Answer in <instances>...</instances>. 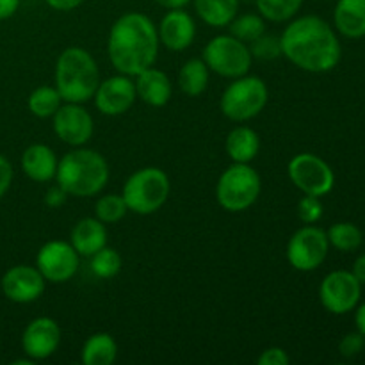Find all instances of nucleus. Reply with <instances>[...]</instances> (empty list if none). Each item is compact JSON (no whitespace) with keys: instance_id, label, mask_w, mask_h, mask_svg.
<instances>
[{"instance_id":"obj_30","label":"nucleus","mask_w":365,"mask_h":365,"mask_svg":"<svg viewBox=\"0 0 365 365\" xmlns=\"http://www.w3.org/2000/svg\"><path fill=\"white\" fill-rule=\"evenodd\" d=\"M91 262H89V267H91L93 273L96 274L102 280H109V278H114L121 271V266H123V260H121V255L114 248H109V246H103L102 250L95 253V255L89 257Z\"/></svg>"},{"instance_id":"obj_41","label":"nucleus","mask_w":365,"mask_h":365,"mask_svg":"<svg viewBox=\"0 0 365 365\" xmlns=\"http://www.w3.org/2000/svg\"><path fill=\"white\" fill-rule=\"evenodd\" d=\"M159 6L166 7V9H182V7L187 6L192 0H155Z\"/></svg>"},{"instance_id":"obj_15","label":"nucleus","mask_w":365,"mask_h":365,"mask_svg":"<svg viewBox=\"0 0 365 365\" xmlns=\"http://www.w3.org/2000/svg\"><path fill=\"white\" fill-rule=\"evenodd\" d=\"M46 280L36 266H18L9 267L0 280L4 296L13 303H32L45 292Z\"/></svg>"},{"instance_id":"obj_34","label":"nucleus","mask_w":365,"mask_h":365,"mask_svg":"<svg viewBox=\"0 0 365 365\" xmlns=\"http://www.w3.org/2000/svg\"><path fill=\"white\" fill-rule=\"evenodd\" d=\"M365 348V335L360 331L355 334H348L342 337V341L339 342V351L346 359H353V356L360 355Z\"/></svg>"},{"instance_id":"obj_36","label":"nucleus","mask_w":365,"mask_h":365,"mask_svg":"<svg viewBox=\"0 0 365 365\" xmlns=\"http://www.w3.org/2000/svg\"><path fill=\"white\" fill-rule=\"evenodd\" d=\"M13 177H14L13 166H11V163L6 159V157L0 155V198L9 191L11 184H13Z\"/></svg>"},{"instance_id":"obj_3","label":"nucleus","mask_w":365,"mask_h":365,"mask_svg":"<svg viewBox=\"0 0 365 365\" xmlns=\"http://www.w3.org/2000/svg\"><path fill=\"white\" fill-rule=\"evenodd\" d=\"M56 180L68 192V196L89 198L103 191L107 185L109 166L102 153L96 150L77 146L59 160Z\"/></svg>"},{"instance_id":"obj_29","label":"nucleus","mask_w":365,"mask_h":365,"mask_svg":"<svg viewBox=\"0 0 365 365\" xmlns=\"http://www.w3.org/2000/svg\"><path fill=\"white\" fill-rule=\"evenodd\" d=\"M228 27H230V34L234 38L241 39L242 43H252L266 32V20L260 14L246 13L241 16H235L228 24Z\"/></svg>"},{"instance_id":"obj_17","label":"nucleus","mask_w":365,"mask_h":365,"mask_svg":"<svg viewBox=\"0 0 365 365\" xmlns=\"http://www.w3.org/2000/svg\"><path fill=\"white\" fill-rule=\"evenodd\" d=\"M159 41L171 52H182L195 41L196 25L191 14L184 9H170L160 20Z\"/></svg>"},{"instance_id":"obj_42","label":"nucleus","mask_w":365,"mask_h":365,"mask_svg":"<svg viewBox=\"0 0 365 365\" xmlns=\"http://www.w3.org/2000/svg\"><path fill=\"white\" fill-rule=\"evenodd\" d=\"M355 323H356V330L365 335V303H362L360 307H356Z\"/></svg>"},{"instance_id":"obj_23","label":"nucleus","mask_w":365,"mask_h":365,"mask_svg":"<svg viewBox=\"0 0 365 365\" xmlns=\"http://www.w3.org/2000/svg\"><path fill=\"white\" fill-rule=\"evenodd\" d=\"M118 356V344L113 335L100 331L93 334L84 342L81 351V359L86 365H110Z\"/></svg>"},{"instance_id":"obj_11","label":"nucleus","mask_w":365,"mask_h":365,"mask_svg":"<svg viewBox=\"0 0 365 365\" xmlns=\"http://www.w3.org/2000/svg\"><path fill=\"white\" fill-rule=\"evenodd\" d=\"M362 284L351 271H331L319 285L321 305L335 316H344L359 307Z\"/></svg>"},{"instance_id":"obj_37","label":"nucleus","mask_w":365,"mask_h":365,"mask_svg":"<svg viewBox=\"0 0 365 365\" xmlns=\"http://www.w3.org/2000/svg\"><path fill=\"white\" fill-rule=\"evenodd\" d=\"M66 200H68V192L64 191L59 184L50 187L45 195V203L50 207V209H59V207H63L64 203H66Z\"/></svg>"},{"instance_id":"obj_19","label":"nucleus","mask_w":365,"mask_h":365,"mask_svg":"<svg viewBox=\"0 0 365 365\" xmlns=\"http://www.w3.org/2000/svg\"><path fill=\"white\" fill-rule=\"evenodd\" d=\"M21 170L24 173L31 178L32 182H50L52 178H56L57 171V160L56 153L50 146L41 145V143H36L31 145L29 148H25V152L21 153Z\"/></svg>"},{"instance_id":"obj_2","label":"nucleus","mask_w":365,"mask_h":365,"mask_svg":"<svg viewBox=\"0 0 365 365\" xmlns=\"http://www.w3.org/2000/svg\"><path fill=\"white\" fill-rule=\"evenodd\" d=\"M159 32L143 13H125L113 24L107 39L109 61L120 73L135 77L153 66L159 56Z\"/></svg>"},{"instance_id":"obj_21","label":"nucleus","mask_w":365,"mask_h":365,"mask_svg":"<svg viewBox=\"0 0 365 365\" xmlns=\"http://www.w3.org/2000/svg\"><path fill=\"white\" fill-rule=\"evenodd\" d=\"M334 24L342 36L360 39L365 36V0H337Z\"/></svg>"},{"instance_id":"obj_33","label":"nucleus","mask_w":365,"mask_h":365,"mask_svg":"<svg viewBox=\"0 0 365 365\" xmlns=\"http://www.w3.org/2000/svg\"><path fill=\"white\" fill-rule=\"evenodd\" d=\"M324 207L319 196L305 195L298 202V217L305 225H314L323 217Z\"/></svg>"},{"instance_id":"obj_6","label":"nucleus","mask_w":365,"mask_h":365,"mask_svg":"<svg viewBox=\"0 0 365 365\" xmlns=\"http://www.w3.org/2000/svg\"><path fill=\"white\" fill-rule=\"evenodd\" d=\"M262 189L259 173L250 164L234 163L221 173L216 185L217 203L228 212L248 210Z\"/></svg>"},{"instance_id":"obj_1","label":"nucleus","mask_w":365,"mask_h":365,"mask_svg":"<svg viewBox=\"0 0 365 365\" xmlns=\"http://www.w3.org/2000/svg\"><path fill=\"white\" fill-rule=\"evenodd\" d=\"M282 53L299 70L327 73L342 57L341 41L328 21L316 14L296 18L280 36Z\"/></svg>"},{"instance_id":"obj_9","label":"nucleus","mask_w":365,"mask_h":365,"mask_svg":"<svg viewBox=\"0 0 365 365\" xmlns=\"http://www.w3.org/2000/svg\"><path fill=\"white\" fill-rule=\"evenodd\" d=\"M330 242L323 228L305 225L291 235L287 242V260L296 271L309 273L323 266L328 257Z\"/></svg>"},{"instance_id":"obj_26","label":"nucleus","mask_w":365,"mask_h":365,"mask_svg":"<svg viewBox=\"0 0 365 365\" xmlns=\"http://www.w3.org/2000/svg\"><path fill=\"white\" fill-rule=\"evenodd\" d=\"M27 106L36 118L45 120V118H52L57 113V109L63 106V98H61L59 91L52 86H39L29 95Z\"/></svg>"},{"instance_id":"obj_22","label":"nucleus","mask_w":365,"mask_h":365,"mask_svg":"<svg viewBox=\"0 0 365 365\" xmlns=\"http://www.w3.org/2000/svg\"><path fill=\"white\" fill-rule=\"evenodd\" d=\"M225 150H227L228 157H230L234 163L250 164L255 159L257 153H259L260 150L259 134H257L252 127L239 125V127H235L234 130L227 135Z\"/></svg>"},{"instance_id":"obj_14","label":"nucleus","mask_w":365,"mask_h":365,"mask_svg":"<svg viewBox=\"0 0 365 365\" xmlns=\"http://www.w3.org/2000/svg\"><path fill=\"white\" fill-rule=\"evenodd\" d=\"M95 106L106 116H120L134 106L138 93L135 82L128 75H114V77L100 81L95 93Z\"/></svg>"},{"instance_id":"obj_12","label":"nucleus","mask_w":365,"mask_h":365,"mask_svg":"<svg viewBox=\"0 0 365 365\" xmlns=\"http://www.w3.org/2000/svg\"><path fill=\"white\" fill-rule=\"evenodd\" d=\"M81 266V255L66 241H48L36 255V267L46 282L66 284L75 277Z\"/></svg>"},{"instance_id":"obj_38","label":"nucleus","mask_w":365,"mask_h":365,"mask_svg":"<svg viewBox=\"0 0 365 365\" xmlns=\"http://www.w3.org/2000/svg\"><path fill=\"white\" fill-rule=\"evenodd\" d=\"M52 9L61 11V13H66V11H73L81 6L84 0H45Z\"/></svg>"},{"instance_id":"obj_18","label":"nucleus","mask_w":365,"mask_h":365,"mask_svg":"<svg viewBox=\"0 0 365 365\" xmlns=\"http://www.w3.org/2000/svg\"><path fill=\"white\" fill-rule=\"evenodd\" d=\"M135 93L150 107H164L171 100V81L163 70L150 66L135 75Z\"/></svg>"},{"instance_id":"obj_35","label":"nucleus","mask_w":365,"mask_h":365,"mask_svg":"<svg viewBox=\"0 0 365 365\" xmlns=\"http://www.w3.org/2000/svg\"><path fill=\"white\" fill-rule=\"evenodd\" d=\"M257 364L259 365H289L291 364V359H289L287 351H285L284 348L273 346V348H267L260 353V356L257 359Z\"/></svg>"},{"instance_id":"obj_7","label":"nucleus","mask_w":365,"mask_h":365,"mask_svg":"<svg viewBox=\"0 0 365 365\" xmlns=\"http://www.w3.org/2000/svg\"><path fill=\"white\" fill-rule=\"evenodd\" d=\"M267 100L269 91L266 82L255 75H242L225 89L220 100V109L228 120L248 121L262 113Z\"/></svg>"},{"instance_id":"obj_16","label":"nucleus","mask_w":365,"mask_h":365,"mask_svg":"<svg viewBox=\"0 0 365 365\" xmlns=\"http://www.w3.org/2000/svg\"><path fill=\"white\" fill-rule=\"evenodd\" d=\"M59 344L61 328L52 317H36L25 327L21 335V349L34 362L52 356Z\"/></svg>"},{"instance_id":"obj_24","label":"nucleus","mask_w":365,"mask_h":365,"mask_svg":"<svg viewBox=\"0 0 365 365\" xmlns=\"http://www.w3.org/2000/svg\"><path fill=\"white\" fill-rule=\"evenodd\" d=\"M200 20L210 27H227L239 13V0H192Z\"/></svg>"},{"instance_id":"obj_25","label":"nucleus","mask_w":365,"mask_h":365,"mask_svg":"<svg viewBox=\"0 0 365 365\" xmlns=\"http://www.w3.org/2000/svg\"><path fill=\"white\" fill-rule=\"evenodd\" d=\"M209 66L203 59H189L178 73V86L187 96H200L209 88Z\"/></svg>"},{"instance_id":"obj_27","label":"nucleus","mask_w":365,"mask_h":365,"mask_svg":"<svg viewBox=\"0 0 365 365\" xmlns=\"http://www.w3.org/2000/svg\"><path fill=\"white\" fill-rule=\"evenodd\" d=\"M328 242L339 252H355L360 248L364 241V234L356 225L348 223V221H339L331 225L327 232Z\"/></svg>"},{"instance_id":"obj_32","label":"nucleus","mask_w":365,"mask_h":365,"mask_svg":"<svg viewBox=\"0 0 365 365\" xmlns=\"http://www.w3.org/2000/svg\"><path fill=\"white\" fill-rule=\"evenodd\" d=\"M250 52H252L253 57H257V59L260 61L277 59V57L282 56L280 36L264 32L260 38H257L255 41L250 43Z\"/></svg>"},{"instance_id":"obj_4","label":"nucleus","mask_w":365,"mask_h":365,"mask_svg":"<svg viewBox=\"0 0 365 365\" xmlns=\"http://www.w3.org/2000/svg\"><path fill=\"white\" fill-rule=\"evenodd\" d=\"M98 84V64L88 50L70 46L61 52L56 64V89L63 102H88L95 96Z\"/></svg>"},{"instance_id":"obj_10","label":"nucleus","mask_w":365,"mask_h":365,"mask_svg":"<svg viewBox=\"0 0 365 365\" xmlns=\"http://www.w3.org/2000/svg\"><path fill=\"white\" fill-rule=\"evenodd\" d=\"M289 178L303 192L312 196H327L335 185V173L330 164L314 153L303 152L291 159L287 166Z\"/></svg>"},{"instance_id":"obj_13","label":"nucleus","mask_w":365,"mask_h":365,"mask_svg":"<svg viewBox=\"0 0 365 365\" xmlns=\"http://www.w3.org/2000/svg\"><path fill=\"white\" fill-rule=\"evenodd\" d=\"M53 132L63 143L70 146H84L95 132L91 114L81 103L66 102L53 114Z\"/></svg>"},{"instance_id":"obj_5","label":"nucleus","mask_w":365,"mask_h":365,"mask_svg":"<svg viewBox=\"0 0 365 365\" xmlns=\"http://www.w3.org/2000/svg\"><path fill=\"white\" fill-rule=\"evenodd\" d=\"M170 189L171 184L166 171L148 166L141 168L127 178L121 196L130 212L148 216L168 202Z\"/></svg>"},{"instance_id":"obj_40","label":"nucleus","mask_w":365,"mask_h":365,"mask_svg":"<svg viewBox=\"0 0 365 365\" xmlns=\"http://www.w3.org/2000/svg\"><path fill=\"white\" fill-rule=\"evenodd\" d=\"M353 274L356 277V280L360 282V284H365V253L359 257V259L355 260V264H353Z\"/></svg>"},{"instance_id":"obj_31","label":"nucleus","mask_w":365,"mask_h":365,"mask_svg":"<svg viewBox=\"0 0 365 365\" xmlns=\"http://www.w3.org/2000/svg\"><path fill=\"white\" fill-rule=\"evenodd\" d=\"M128 212V207L121 195H106L96 200L95 203V217H98L102 223L113 225L118 223Z\"/></svg>"},{"instance_id":"obj_20","label":"nucleus","mask_w":365,"mask_h":365,"mask_svg":"<svg viewBox=\"0 0 365 365\" xmlns=\"http://www.w3.org/2000/svg\"><path fill=\"white\" fill-rule=\"evenodd\" d=\"M70 245L81 257L95 255L98 250L107 246L106 223L98 217H82L71 230Z\"/></svg>"},{"instance_id":"obj_8","label":"nucleus","mask_w":365,"mask_h":365,"mask_svg":"<svg viewBox=\"0 0 365 365\" xmlns=\"http://www.w3.org/2000/svg\"><path fill=\"white\" fill-rule=\"evenodd\" d=\"M203 61L210 71L227 78L242 77L252 68L250 46L234 36H216L203 48Z\"/></svg>"},{"instance_id":"obj_39","label":"nucleus","mask_w":365,"mask_h":365,"mask_svg":"<svg viewBox=\"0 0 365 365\" xmlns=\"http://www.w3.org/2000/svg\"><path fill=\"white\" fill-rule=\"evenodd\" d=\"M20 7V0H0V20L13 16Z\"/></svg>"},{"instance_id":"obj_28","label":"nucleus","mask_w":365,"mask_h":365,"mask_svg":"<svg viewBox=\"0 0 365 365\" xmlns=\"http://www.w3.org/2000/svg\"><path fill=\"white\" fill-rule=\"evenodd\" d=\"M259 14L273 24L292 20L303 6V0H255Z\"/></svg>"}]
</instances>
